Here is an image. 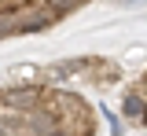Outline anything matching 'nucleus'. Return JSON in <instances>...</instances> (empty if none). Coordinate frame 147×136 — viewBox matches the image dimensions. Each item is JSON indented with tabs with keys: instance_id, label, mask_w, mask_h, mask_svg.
I'll return each instance as SVG.
<instances>
[{
	"instance_id": "nucleus-2",
	"label": "nucleus",
	"mask_w": 147,
	"mask_h": 136,
	"mask_svg": "<svg viewBox=\"0 0 147 136\" xmlns=\"http://www.w3.org/2000/svg\"><path fill=\"white\" fill-rule=\"evenodd\" d=\"M11 136H33V133H30V129L22 125V129H15V133H11Z\"/></svg>"
},
{
	"instance_id": "nucleus-1",
	"label": "nucleus",
	"mask_w": 147,
	"mask_h": 136,
	"mask_svg": "<svg viewBox=\"0 0 147 136\" xmlns=\"http://www.w3.org/2000/svg\"><path fill=\"white\" fill-rule=\"evenodd\" d=\"M144 107H147V96H144V88H140V85H136V88H129L125 103H121V114H125V118H132V121H140Z\"/></svg>"
},
{
	"instance_id": "nucleus-3",
	"label": "nucleus",
	"mask_w": 147,
	"mask_h": 136,
	"mask_svg": "<svg viewBox=\"0 0 147 136\" xmlns=\"http://www.w3.org/2000/svg\"><path fill=\"white\" fill-rule=\"evenodd\" d=\"M140 121H144V125H147V107H144V114H140Z\"/></svg>"
}]
</instances>
